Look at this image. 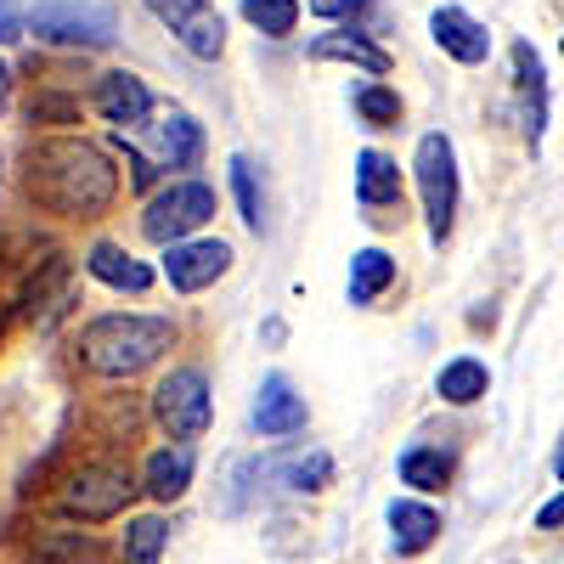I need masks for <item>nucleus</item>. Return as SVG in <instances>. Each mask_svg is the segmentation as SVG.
<instances>
[{"mask_svg": "<svg viewBox=\"0 0 564 564\" xmlns=\"http://www.w3.org/2000/svg\"><path fill=\"white\" fill-rule=\"evenodd\" d=\"M23 181H29V198L52 215H68V220H90L102 215L119 193V175L108 164V153H97L90 141H74V135H57V141H40L23 164Z\"/></svg>", "mask_w": 564, "mask_h": 564, "instance_id": "nucleus-1", "label": "nucleus"}, {"mask_svg": "<svg viewBox=\"0 0 564 564\" xmlns=\"http://www.w3.org/2000/svg\"><path fill=\"white\" fill-rule=\"evenodd\" d=\"M175 345V327L170 316H97L79 334V361L90 372H102V379H130V372L153 367L164 350Z\"/></svg>", "mask_w": 564, "mask_h": 564, "instance_id": "nucleus-2", "label": "nucleus"}, {"mask_svg": "<svg viewBox=\"0 0 564 564\" xmlns=\"http://www.w3.org/2000/svg\"><path fill=\"white\" fill-rule=\"evenodd\" d=\"M29 34L45 40V45H85V52H102L119 34V18L102 0H34Z\"/></svg>", "mask_w": 564, "mask_h": 564, "instance_id": "nucleus-3", "label": "nucleus"}, {"mask_svg": "<svg viewBox=\"0 0 564 564\" xmlns=\"http://www.w3.org/2000/svg\"><path fill=\"white\" fill-rule=\"evenodd\" d=\"M412 175H417L423 215H430V238L446 243L452 238V220H457V153H452V135H441V130L417 135Z\"/></svg>", "mask_w": 564, "mask_h": 564, "instance_id": "nucleus-4", "label": "nucleus"}, {"mask_svg": "<svg viewBox=\"0 0 564 564\" xmlns=\"http://www.w3.org/2000/svg\"><path fill=\"white\" fill-rule=\"evenodd\" d=\"M153 417L164 423L170 441H198V435L209 430V417H215L204 367H175L170 379L153 390Z\"/></svg>", "mask_w": 564, "mask_h": 564, "instance_id": "nucleus-5", "label": "nucleus"}, {"mask_svg": "<svg viewBox=\"0 0 564 564\" xmlns=\"http://www.w3.org/2000/svg\"><path fill=\"white\" fill-rule=\"evenodd\" d=\"M130 491H135V486H130V475H124L119 463H79L74 475L63 480L57 502L74 513V520L97 525V520H113V513L130 502Z\"/></svg>", "mask_w": 564, "mask_h": 564, "instance_id": "nucleus-6", "label": "nucleus"}, {"mask_svg": "<svg viewBox=\"0 0 564 564\" xmlns=\"http://www.w3.org/2000/svg\"><path fill=\"white\" fill-rule=\"evenodd\" d=\"M215 220V193L204 181H175V186H164V193L148 204V215H141V231H148L153 243H181L186 231H198V226H209Z\"/></svg>", "mask_w": 564, "mask_h": 564, "instance_id": "nucleus-7", "label": "nucleus"}, {"mask_svg": "<svg viewBox=\"0 0 564 564\" xmlns=\"http://www.w3.org/2000/svg\"><path fill=\"white\" fill-rule=\"evenodd\" d=\"M513 90H520V130H525V148L542 153V135H547V74L531 40H513Z\"/></svg>", "mask_w": 564, "mask_h": 564, "instance_id": "nucleus-8", "label": "nucleus"}, {"mask_svg": "<svg viewBox=\"0 0 564 564\" xmlns=\"http://www.w3.org/2000/svg\"><path fill=\"white\" fill-rule=\"evenodd\" d=\"M356 204L372 220H395L401 215V164L379 148H361L356 153Z\"/></svg>", "mask_w": 564, "mask_h": 564, "instance_id": "nucleus-9", "label": "nucleus"}, {"mask_svg": "<svg viewBox=\"0 0 564 564\" xmlns=\"http://www.w3.org/2000/svg\"><path fill=\"white\" fill-rule=\"evenodd\" d=\"M141 130H148V148H153V170H193L204 153V124L181 108H170L159 124H141Z\"/></svg>", "mask_w": 564, "mask_h": 564, "instance_id": "nucleus-10", "label": "nucleus"}, {"mask_svg": "<svg viewBox=\"0 0 564 564\" xmlns=\"http://www.w3.org/2000/svg\"><path fill=\"white\" fill-rule=\"evenodd\" d=\"M226 265H231V249H226L220 238H204V243H175V249L164 254V276H170V289H181V294L209 289L215 276H226Z\"/></svg>", "mask_w": 564, "mask_h": 564, "instance_id": "nucleus-11", "label": "nucleus"}, {"mask_svg": "<svg viewBox=\"0 0 564 564\" xmlns=\"http://www.w3.org/2000/svg\"><path fill=\"white\" fill-rule=\"evenodd\" d=\"M430 34H435L441 52H446L452 63H463V68H475V63L491 57V34H486V23H475L463 7H435V12H430Z\"/></svg>", "mask_w": 564, "mask_h": 564, "instance_id": "nucleus-12", "label": "nucleus"}, {"mask_svg": "<svg viewBox=\"0 0 564 564\" xmlns=\"http://www.w3.org/2000/svg\"><path fill=\"white\" fill-rule=\"evenodd\" d=\"M254 430L271 435V441L305 430V395H294V384L282 379V372H271V379L260 384V395H254Z\"/></svg>", "mask_w": 564, "mask_h": 564, "instance_id": "nucleus-13", "label": "nucleus"}, {"mask_svg": "<svg viewBox=\"0 0 564 564\" xmlns=\"http://www.w3.org/2000/svg\"><path fill=\"white\" fill-rule=\"evenodd\" d=\"M97 113L108 119V124H148V113H153V90L141 85L135 74H102L97 79Z\"/></svg>", "mask_w": 564, "mask_h": 564, "instance_id": "nucleus-14", "label": "nucleus"}, {"mask_svg": "<svg viewBox=\"0 0 564 564\" xmlns=\"http://www.w3.org/2000/svg\"><path fill=\"white\" fill-rule=\"evenodd\" d=\"M435 536H441V508L412 502V497L390 502V547H395V558H417L423 547H435Z\"/></svg>", "mask_w": 564, "mask_h": 564, "instance_id": "nucleus-15", "label": "nucleus"}, {"mask_svg": "<svg viewBox=\"0 0 564 564\" xmlns=\"http://www.w3.org/2000/svg\"><path fill=\"white\" fill-rule=\"evenodd\" d=\"M311 63H356L367 74H390V52L379 40H367L361 29H334L311 40Z\"/></svg>", "mask_w": 564, "mask_h": 564, "instance_id": "nucleus-16", "label": "nucleus"}, {"mask_svg": "<svg viewBox=\"0 0 564 564\" xmlns=\"http://www.w3.org/2000/svg\"><path fill=\"white\" fill-rule=\"evenodd\" d=\"M186 486H193V446H159L141 468V491L159 502H181Z\"/></svg>", "mask_w": 564, "mask_h": 564, "instance_id": "nucleus-17", "label": "nucleus"}, {"mask_svg": "<svg viewBox=\"0 0 564 564\" xmlns=\"http://www.w3.org/2000/svg\"><path fill=\"white\" fill-rule=\"evenodd\" d=\"M68 305H74L68 260H45V271L29 282V316H34V327H52V322H57Z\"/></svg>", "mask_w": 564, "mask_h": 564, "instance_id": "nucleus-18", "label": "nucleus"}, {"mask_svg": "<svg viewBox=\"0 0 564 564\" xmlns=\"http://www.w3.org/2000/svg\"><path fill=\"white\" fill-rule=\"evenodd\" d=\"M85 265H90V276L97 282H108V289H124V294H148L153 289V271L141 265V260H130L119 243H97L85 254Z\"/></svg>", "mask_w": 564, "mask_h": 564, "instance_id": "nucleus-19", "label": "nucleus"}, {"mask_svg": "<svg viewBox=\"0 0 564 564\" xmlns=\"http://www.w3.org/2000/svg\"><path fill=\"white\" fill-rule=\"evenodd\" d=\"M486 390H491V372H486V361H475V356L446 361L441 379H435V395H441L446 406H475Z\"/></svg>", "mask_w": 564, "mask_h": 564, "instance_id": "nucleus-20", "label": "nucleus"}, {"mask_svg": "<svg viewBox=\"0 0 564 564\" xmlns=\"http://www.w3.org/2000/svg\"><path fill=\"white\" fill-rule=\"evenodd\" d=\"M401 486H412V491H446L452 486V457L441 446H406L401 452Z\"/></svg>", "mask_w": 564, "mask_h": 564, "instance_id": "nucleus-21", "label": "nucleus"}, {"mask_svg": "<svg viewBox=\"0 0 564 564\" xmlns=\"http://www.w3.org/2000/svg\"><path fill=\"white\" fill-rule=\"evenodd\" d=\"M395 282V260L384 249H361L350 260V305H372Z\"/></svg>", "mask_w": 564, "mask_h": 564, "instance_id": "nucleus-22", "label": "nucleus"}, {"mask_svg": "<svg viewBox=\"0 0 564 564\" xmlns=\"http://www.w3.org/2000/svg\"><path fill=\"white\" fill-rule=\"evenodd\" d=\"M164 542H170V520H159V513L130 520V531H124V564H159Z\"/></svg>", "mask_w": 564, "mask_h": 564, "instance_id": "nucleus-23", "label": "nucleus"}, {"mask_svg": "<svg viewBox=\"0 0 564 564\" xmlns=\"http://www.w3.org/2000/svg\"><path fill=\"white\" fill-rule=\"evenodd\" d=\"M282 480H289V491L316 497V491H327V480H334V457H327V452H305L294 463H282Z\"/></svg>", "mask_w": 564, "mask_h": 564, "instance_id": "nucleus-24", "label": "nucleus"}, {"mask_svg": "<svg viewBox=\"0 0 564 564\" xmlns=\"http://www.w3.org/2000/svg\"><path fill=\"white\" fill-rule=\"evenodd\" d=\"M243 18L260 34L282 40V34H294V23H300V0H243Z\"/></svg>", "mask_w": 564, "mask_h": 564, "instance_id": "nucleus-25", "label": "nucleus"}, {"mask_svg": "<svg viewBox=\"0 0 564 564\" xmlns=\"http://www.w3.org/2000/svg\"><path fill=\"white\" fill-rule=\"evenodd\" d=\"M356 113H361L367 130H390V124H401V97L390 85H361L356 90Z\"/></svg>", "mask_w": 564, "mask_h": 564, "instance_id": "nucleus-26", "label": "nucleus"}, {"mask_svg": "<svg viewBox=\"0 0 564 564\" xmlns=\"http://www.w3.org/2000/svg\"><path fill=\"white\" fill-rule=\"evenodd\" d=\"M181 34V45H186V52H193V57H220V45H226V23H220V12H198L193 23H181L175 29Z\"/></svg>", "mask_w": 564, "mask_h": 564, "instance_id": "nucleus-27", "label": "nucleus"}, {"mask_svg": "<svg viewBox=\"0 0 564 564\" xmlns=\"http://www.w3.org/2000/svg\"><path fill=\"white\" fill-rule=\"evenodd\" d=\"M231 186H238V204H243V220L254 231H265V193H260V175H254V159H231Z\"/></svg>", "mask_w": 564, "mask_h": 564, "instance_id": "nucleus-28", "label": "nucleus"}, {"mask_svg": "<svg viewBox=\"0 0 564 564\" xmlns=\"http://www.w3.org/2000/svg\"><path fill=\"white\" fill-rule=\"evenodd\" d=\"M34 553H40L45 564H79V558H97V547H90L85 536H63V542H57V536H40Z\"/></svg>", "mask_w": 564, "mask_h": 564, "instance_id": "nucleus-29", "label": "nucleus"}, {"mask_svg": "<svg viewBox=\"0 0 564 564\" xmlns=\"http://www.w3.org/2000/svg\"><path fill=\"white\" fill-rule=\"evenodd\" d=\"M141 7H148L153 18H164L170 29H181V23H193L198 12H209L204 0H141Z\"/></svg>", "mask_w": 564, "mask_h": 564, "instance_id": "nucleus-30", "label": "nucleus"}, {"mask_svg": "<svg viewBox=\"0 0 564 564\" xmlns=\"http://www.w3.org/2000/svg\"><path fill=\"white\" fill-rule=\"evenodd\" d=\"M558 525H564V491H558L553 502L536 508V531H558Z\"/></svg>", "mask_w": 564, "mask_h": 564, "instance_id": "nucleus-31", "label": "nucleus"}, {"mask_svg": "<svg viewBox=\"0 0 564 564\" xmlns=\"http://www.w3.org/2000/svg\"><path fill=\"white\" fill-rule=\"evenodd\" d=\"M305 7H311L316 18H350V12L361 7V0H305Z\"/></svg>", "mask_w": 564, "mask_h": 564, "instance_id": "nucleus-32", "label": "nucleus"}, {"mask_svg": "<svg viewBox=\"0 0 564 564\" xmlns=\"http://www.w3.org/2000/svg\"><path fill=\"white\" fill-rule=\"evenodd\" d=\"M23 34V18H18V7H12V0H0V45H7V40H18Z\"/></svg>", "mask_w": 564, "mask_h": 564, "instance_id": "nucleus-33", "label": "nucleus"}, {"mask_svg": "<svg viewBox=\"0 0 564 564\" xmlns=\"http://www.w3.org/2000/svg\"><path fill=\"white\" fill-rule=\"evenodd\" d=\"M7 102H12V68L0 63V113H7Z\"/></svg>", "mask_w": 564, "mask_h": 564, "instance_id": "nucleus-34", "label": "nucleus"}, {"mask_svg": "<svg viewBox=\"0 0 564 564\" xmlns=\"http://www.w3.org/2000/svg\"><path fill=\"white\" fill-rule=\"evenodd\" d=\"M553 475L564 480V441H558V452H553Z\"/></svg>", "mask_w": 564, "mask_h": 564, "instance_id": "nucleus-35", "label": "nucleus"}, {"mask_svg": "<svg viewBox=\"0 0 564 564\" xmlns=\"http://www.w3.org/2000/svg\"><path fill=\"white\" fill-rule=\"evenodd\" d=\"M558 52H564V34H558Z\"/></svg>", "mask_w": 564, "mask_h": 564, "instance_id": "nucleus-36", "label": "nucleus"}]
</instances>
